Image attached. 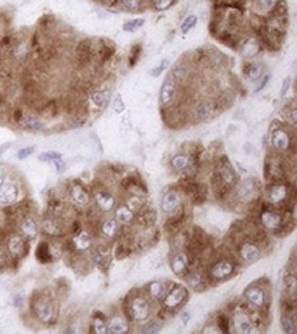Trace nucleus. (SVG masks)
I'll return each instance as SVG.
<instances>
[{"instance_id": "obj_1", "label": "nucleus", "mask_w": 297, "mask_h": 334, "mask_svg": "<svg viewBox=\"0 0 297 334\" xmlns=\"http://www.w3.org/2000/svg\"><path fill=\"white\" fill-rule=\"evenodd\" d=\"M239 184V176L235 169L230 166L226 156H222L214 167V173L211 176V186H213L214 196L218 200L226 199L230 196L236 185Z\"/></svg>"}, {"instance_id": "obj_2", "label": "nucleus", "mask_w": 297, "mask_h": 334, "mask_svg": "<svg viewBox=\"0 0 297 334\" xmlns=\"http://www.w3.org/2000/svg\"><path fill=\"white\" fill-rule=\"evenodd\" d=\"M30 312L43 325H54L58 321V304L46 290L34 292L30 297Z\"/></svg>"}, {"instance_id": "obj_3", "label": "nucleus", "mask_w": 297, "mask_h": 334, "mask_svg": "<svg viewBox=\"0 0 297 334\" xmlns=\"http://www.w3.org/2000/svg\"><path fill=\"white\" fill-rule=\"evenodd\" d=\"M125 317L128 321L133 323H142L152 317V300L146 296V293L133 292L129 293L125 299L123 305Z\"/></svg>"}, {"instance_id": "obj_4", "label": "nucleus", "mask_w": 297, "mask_h": 334, "mask_svg": "<svg viewBox=\"0 0 297 334\" xmlns=\"http://www.w3.org/2000/svg\"><path fill=\"white\" fill-rule=\"evenodd\" d=\"M288 217H293L292 214L284 213L278 207L268 204L264 201L258 211V219H259V226L264 229L267 233H277L284 221Z\"/></svg>"}, {"instance_id": "obj_5", "label": "nucleus", "mask_w": 297, "mask_h": 334, "mask_svg": "<svg viewBox=\"0 0 297 334\" xmlns=\"http://www.w3.org/2000/svg\"><path fill=\"white\" fill-rule=\"evenodd\" d=\"M270 281L266 280V284H262V280L252 282L249 286L245 288L243 293L244 300L247 301L248 304L260 311H268V305H270Z\"/></svg>"}, {"instance_id": "obj_6", "label": "nucleus", "mask_w": 297, "mask_h": 334, "mask_svg": "<svg viewBox=\"0 0 297 334\" xmlns=\"http://www.w3.org/2000/svg\"><path fill=\"white\" fill-rule=\"evenodd\" d=\"M237 264L239 262L236 259V256H222L215 260L207 270L211 285L233 278L237 274Z\"/></svg>"}, {"instance_id": "obj_7", "label": "nucleus", "mask_w": 297, "mask_h": 334, "mask_svg": "<svg viewBox=\"0 0 297 334\" xmlns=\"http://www.w3.org/2000/svg\"><path fill=\"white\" fill-rule=\"evenodd\" d=\"M251 305L245 303L241 307H236L230 314V325L235 333L251 334L255 333V325L251 317Z\"/></svg>"}, {"instance_id": "obj_8", "label": "nucleus", "mask_w": 297, "mask_h": 334, "mask_svg": "<svg viewBox=\"0 0 297 334\" xmlns=\"http://www.w3.org/2000/svg\"><path fill=\"white\" fill-rule=\"evenodd\" d=\"M260 195V184L255 178L244 181L241 184L236 185L230 196L235 199L236 203L240 204H256Z\"/></svg>"}, {"instance_id": "obj_9", "label": "nucleus", "mask_w": 297, "mask_h": 334, "mask_svg": "<svg viewBox=\"0 0 297 334\" xmlns=\"http://www.w3.org/2000/svg\"><path fill=\"white\" fill-rule=\"evenodd\" d=\"M189 300V290L185 288L184 285L174 284L170 282L168 290L166 296L162 300V308L167 311L168 314H174L176 311L184 307Z\"/></svg>"}, {"instance_id": "obj_10", "label": "nucleus", "mask_w": 297, "mask_h": 334, "mask_svg": "<svg viewBox=\"0 0 297 334\" xmlns=\"http://www.w3.org/2000/svg\"><path fill=\"white\" fill-rule=\"evenodd\" d=\"M271 147L277 154L289 156L290 152H294V137L289 132L288 128L278 125L271 132Z\"/></svg>"}, {"instance_id": "obj_11", "label": "nucleus", "mask_w": 297, "mask_h": 334, "mask_svg": "<svg viewBox=\"0 0 297 334\" xmlns=\"http://www.w3.org/2000/svg\"><path fill=\"white\" fill-rule=\"evenodd\" d=\"M182 278L196 292H203V290H205V289H208L211 286L208 274L205 272V268L201 264H199L197 260H193L192 266H190L188 273Z\"/></svg>"}, {"instance_id": "obj_12", "label": "nucleus", "mask_w": 297, "mask_h": 334, "mask_svg": "<svg viewBox=\"0 0 297 334\" xmlns=\"http://www.w3.org/2000/svg\"><path fill=\"white\" fill-rule=\"evenodd\" d=\"M5 246L7 249L10 259L14 262L21 260L22 258H25L28 251H29V241L26 240L21 233L13 232V233L7 234L5 237Z\"/></svg>"}, {"instance_id": "obj_13", "label": "nucleus", "mask_w": 297, "mask_h": 334, "mask_svg": "<svg viewBox=\"0 0 297 334\" xmlns=\"http://www.w3.org/2000/svg\"><path fill=\"white\" fill-rule=\"evenodd\" d=\"M66 195L69 200L71 201V204L77 208H88L92 203V195L89 192V189L78 181H73L69 184L66 189Z\"/></svg>"}, {"instance_id": "obj_14", "label": "nucleus", "mask_w": 297, "mask_h": 334, "mask_svg": "<svg viewBox=\"0 0 297 334\" xmlns=\"http://www.w3.org/2000/svg\"><path fill=\"white\" fill-rule=\"evenodd\" d=\"M111 252L113 249H111L110 241H105L101 238L100 242H95L92 248L89 249V259L96 267L105 272L111 263Z\"/></svg>"}, {"instance_id": "obj_15", "label": "nucleus", "mask_w": 297, "mask_h": 334, "mask_svg": "<svg viewBox=\"0 0 297 334\" xmlns=\"http://www.w3.org/2000/svg\"><path fill=\"white\" fill-rule=\"evenodd\" d=\"M93 201L96 210L101 214L113 213L117 205L115 196L105 186H96L93 189Z\"/></svg>"}, {"instance_id": "obj_16", "label": "nucleus", "mask_w": 297, "mask_h": 334, "mask_svg": "<svg viewBox=\"0 0 297 334\" xmlns=\"http://www.w3.org/2000/svg\"><path fill=\"white\" fill-rule=\"evenodd\" d=\"M192 263L193 258L189 255L186 249L173 251V255L170 256V260H168L173 274H176L177 277H184L190 268Z\"/></svg>"}, {"instance_id": "obj_17", "label": "nucleus", "mask_w": 297, "mask_h": 334, "mask_svg": "<svg viewBox=\"0 0 297 334\" xmlns=\"http://www.w3.org/2000/svg\"><path fill=\"white\" fill-rule=\"evenodd\" d=\"M182 195L184 193L181 192V189H168L167 192L164 193L163 197H162V201H160V208L164 214L167 215H172L182 207Z\"/></svg>"}, {"instance_id": "obj_18", "label": "nucleus", "mask_w": 297, "mask_h": 334, "mask_svg": "<svg viewBox=\"0 0 297 334\" xmlns=\"http://www.w3.org/2000/svg\"><path fill=\"white\" fill-rule=\"evenodd\" d=\"M177 92H178V84L172 75H168L167 78L164 79V82L162 84V88H160L159 101L162 109L172 107L174 100H176Z\"/></svg>"}, {"instance_id": "obj_19", "label": "nucleus", "mask_w": 297, "mask_h": 334, "mask_svg": "<svg viewBox=\"0 0 297 334\" xmlns=\"http://www.w3.org/2000/svg\"><path fill=\"white\" fill-rule=\"evenodd\" d=\"M219 113L215 100H201L193 109V119L196 122L209 121Z\"/></svg>"}, {"instance_id": "obj_20", "label": "nucleus", "mask_w": 297, "mask_h": 334, "mask_svg": "<svg viewBox=\"0 0 297 334\" xmlns=\"http://www.w3.org/2000/svg\"><path fill=\"white\" fill-rule=\"evenodd\" d=\"M21 195V189L17 182L6 180L0 185V204L2 205H13L15 204Z\"/></svg>"}, {"instance_id": "obj_21", "label": "nucleus", "mask_w": 297, "mask_h": 334, "mask_svg": "<svg viewBox=\"0 0 297 334\" xmlns=\"http://www.w3.org/2000/svg\"><path fill=\"white\" fill-rule=\"evenodd\" d=\"M122 225L114 218H105L104 221L100 222V225L97 227L99 237L105 240V241H114L118 237V234L121 232Z\"/></svg>"}, {"instance_id": "obj_22", "label": "nucleus", "mask_w": 297, "mask_h": 334, "mask_svg": "<svg viewBox=\"0 0 297 334\" xmlns=\"http://www.w3.org/2000/svg\"><path fill=\"white\" fill-rule=\"evenodd\" d=\"M18 227H19V233L29 242L34 241L38 237V233H40V225L30 214L22 218L19 223H18Z\"/></svg>"}, {"instance_id": "obj_23", "label": "nucleus", "mask_w": 297, "mask_h": 334, "mask_svg": "<svg viewBox=\"0 0 297 334\" xmlns=\"http://www.w3.org/2000/svg\"><path fill=\"white\" fill-rule=\"evenodd\" d=\"M156 219H158V214H156L155 210L145 204L136 213L134 223L142 227V229H146V227H154Z\"/></svg>"}, {"instance_id": "obj_24", "label": "nucleus", "mask_w": 297, "mask_h": 334, "mask_svg": "<svg viewBox=\"0 0 297 334\" xmlns=\"http://www.w3.org/2000/svg\"><path fill=\"white\" fill-rule=\"evenodd\" d=\"M185 222H186V211H185V205H182L180 210H177L176 213L168 215V218L164 222V230L168 234L176 233L178 230L184 229Z\"/></svg>"}, {"instance_id": "obj_25", "label": "nucleus", "mask_w": 297, "mask_h": 334, "mask_svg": "<svg viewBox=\"0 0 297 334\" xmlns=\"http://www.w3.org/2000/svg\"><path fill=\"white\" fill-rule=\"evenodd\" d=\"M168 286L170 285L163 282V281H152V282L146 285V296L150 297L152 301H155V303H162V300L166 296V293H167Z\"/></svg>"}, {"instance_id": "obj_26", "label": "nucleus", "mask_w": 297, "mask_h": 334, "mask_svg": "<svg viewBox=\"0 0 297 334\" xmlns=\"http://www.w3.org/2000/svg\"><path fill=\"white\" fill-rule=\"evenodd\" d=\"M130 322L125 315H113L107 321V330L110 334H125L129 333Z\"/></svg>"}, {"instance_id": "obj_27", "label": "nucleus", "mask_w": 297, "mask_h": 334, "mask_svg": "<svg viewBox=\"0 0 297 334\" xmlns=\"http://www.w3.org/2000/svg\"><path fill=\"white\" fill-rule=\"evenodd\" d=\"M282 282H284L285 296L296 299V289H297L296 267L292 268L290 266H289V267L285 270L284 276H282Z\"/></svg>"}, {"instance_id": "obj_28", "label": "nucleus", "mask_w": 297, "mask_h": 334, "mask_svg": "<svg viewBox=\"0 0 297 334\" xmlns=\"http://www.w3.org/2000/svg\"><path fill=\"white\" fill-rule=\"evenodd\" d=\"M281 327H282V331H284V333L296 334V309H282V312H281Z\"/></svg>"}, {"instance_id": "obj_29", "label": "nucleus", "mask_w": 297, "mask_h": 334, "mask_svg": "<svg viewBox=\"0 0 297 334\" xmlns=\"http://www.w3.org/2000/svg\"><path fill=\"white\" fill-rule=\"evenodd\" d=\"M110 99H111V91L109 88L92 89L89 92V101H91V105L95 106L99 110L105 109L107 105H109Z\"/></svg>"}, {"instance_id": "obj_30", "label": "nucleus", "mask_w": 297, "mask_h": 334, "mask_svg": "<svg viewBox=\"0 0 297 334\" xmlns=\"http://www.w3.org/2000/svg\"><path fill=\"white\" fill-rule=\"evenodd\" d=\"M114 217H115V219H117L122 226H129L134 223L136 213L132 211L125 203H121V204L115 205V208H114Z\"/></svg>"}, {"instance_id": "obj_31", "label": "nucleus", "mask_w": 297, "mask_h": 334, "mask_svg": "<svg viewBox=\"0 0 297 334\" xmlns=\"http://www.w3.org/2000/svg\"><path fill=\"white\" fill-rule=\"evenodd\" d=\"M67 210V204L62 199H59V197H51L50 200H48V204H47V215H50V217L54 218H65L66 215Z\"/></svg>"}, {"instance_id": "obj_32", "label": "nucleus", "mask_w": 297, "mask_h": 334, "mask_svg": "<svg viewBox=\"0 0 297 334\" xmlns=\"http://www.w3.org/2000/svg\"><path fill=\"white\" fill-rule=\"evenodd\" d=\"M22 129L29 130V132H41L44 129V123L37 115H34V114L30 113H24L22 115V119L19 122V125Z\"/></svg>"}, {"instance_id": "obj_33", "label": "nucleus", "mask_w": 297, "mask_h": 334, "mask_svg": "<svg viewBox=\"0 0 297 334\" xmlns=\"http://www.w3.org/2000/svg\"><path fill=\"white\" fill-rule=\"evenodd\" d=\"M280 0H255V13L258 18H267L271 15Z\"/></svg>"}, {"instance_id": "obj_34", "label": "nucleus", "mask_w": 297, "mask_h": 334, "mask_svg": "<svg viewBox=\"0 0 297 334\" xmlns=\"http://www.w3.org/2000/svg\"><path fill=\"white\" fill-rule=\"evenodd\" d=\"M264 73V65L258 62H248L244 65L243 74L245 78H248L251 82H255L263 75Z\"/></svg>"}, {"instance_id": "obj_35", "label": "nucleus", "mask_w": 297, "mask_h": 334, "mask_svg": "<svg viewBox=\"0 0 297 334\" xmlns=\"http://www.w3.org/2000/svg\"><path fill=\"white\" fill-rule=\"evenodd\" d=\"M36 258L41 264H51L54 263L55 259L52 256L50 246V240H44L37 245L36 248Z\"/></svg>"}, {"instance_id": "obj_36", "label": "nucleus", "mask_w": 297, "mask_h": 334, "mask_svg": "<svg viewBox=\"0 0 297 334\" xmlns=\"http://www.w3.org/2000/svg\"><path fill=\"white\" fill-rule=\"evenodd\" d=\"M189 242V230L181 229L176 233L170 234V244L173 251L185 249Z\"/></svg>"}, {"instance_id": "obj_37", "label": "nucleus", "mask_w": 297, "mask_h": 334, "mask_svg": "<svg viewBox=\"0 0 297 334\" xmlns=\"http://www.w3.org/2000/svg\"><path fill=\"white\" fill-rule=\"evenodd\" d=\"M107 321L109 319H107L104 314L95 312L92 315V319H91L89 329L95 334H107L109 333V330H107Z\"/></svg>"}, {"instance_id": "obj_38", "label": "nucleus", "mask_w": 297, "mask_h": 334, "mask_svg": "<svg viewBox=\"0 0 297 334\" xmlns=\"http://www.w3.org/2000/svg\"><path fill=\"white\" fill-rule=\"evenodd\" d=\"M190 163H192V160L189 158V155L182 154V152L173 155L170 159V167L177 173H184Z\"/></svg>"}, {"instance_id": "obj_39", "label": "nucleus", "mask_w": 297, "mask_h": 334, "mask_svg": "<svg viewBox=\"0 0 297 334\" xmlns=\"http://www.w3.org/2000/svg\"><path fill=\"white\" fill-rule=\"evenodd\" d=\"M215 325H217L219 333H230V314L219 312L215 318Z\"/></svg>"}, {"instance_id": "obj_40", "label": "nucleus", "mask_w": 297, "mask_h": 334, "mask_svg": "<svg viewBox=\"0 0 297 334\" xmlns=\"http://www.w3.org/2000/svg\"><path fill=\"white\" fill-rule=\"evenodd\" d=\"M121 7L129 13H141L145 9V0H119Z\"/></svg>"}, {"instance_id": "obj_41", "label": "nucleus", "mask_w": 297, "mask_h": 334, "mask_svg": "<svg viewBox=\"0 0 297 334\" xmlns=\"http://www.w3.org/2000/svg\"><path fill=\"white\" fill-rule=\"evenodd\" d=\"M163 322L162 321L159 317L158 318H154V319H148L146 321V325L144 326V333H148V334H155V333H159L160 330H162V327H163Z\"/></svg>"}, {"instance_id": "obj_42", "label": "nucleus", "mask_w": 297, "mask_h": 334, "mask_svg": "<svg viewBox=\"0 0 297 334\" xmlns=\"http://www.w3.org/2000/svg\"><path fill=\"white\" fill-rule=\"evenodd\" d=\"M285 119L288 122V125H292L293 128H296L297 123V110H296V105L293 103V106L289 105L284 111Z\"/></svg>"}, {"instance_id": "obj_43", "label": "nucleus", "mask_w": 297, "mask_h": 334, "mask_svg": "<svg viewBox=\"0 0 297 334\" xmlns=\"http://www.w3.org/2000/svg\"><path fill=\"white\" fill-rule=\"evenodd\" d=\"M197 22V17L196 15H189V17H186L184 19V21L181 22V33L186 34L189 32V30L192 29V28H195V25H196Z\"/></svg>"}, {"instance_id": "obj_44", "label": "nucleus", "mask_w": 297, "mask_h": 334, "mask_svg": "<svg viewBox=\"0 0 297 334\" xmlns=\"http://www.w3.org/2000/svg\"><path fill=\"white\" fill-rule=\"evenodd\" d=\"M141 51H142V47L141 44H134L132 48H130V54H129V66H134L136 63H137L138 58H140V55H141Z\"/></svg>"}, {"instance_id": "obj_45", "label": "nucleus", "mask_w": 297, "mask_h": 334, "mask_svg": "<svg viewBox=\"0 0 297 334\" xmlns=\"http://www.w3.org/2000/svg\"><path fill=\"white\" fill-rule=\"evenodd\" d=\"M176 3V0H151V6L156 11H164L170 9Z\"/></svg>"}, {"instance_id": "obj_46", "label": "nucleus", "mask_w": 297, "mask_h": 334, "mask_svg": "<svg viewBox=\"0 0 297 334\" xmlns=\"http://www.w3.org/2000/svg\"><path fill=\"white\" fill-rule=\"evenodd\" d=\"M144 19L142 18H138V19H132V21H128L123 24L122 26V29L125 30V32H134V30H137L138 28H141L144 25Z\"/></svg>"}, {"instance_id": "obj_47", "label": "nucleus", "mask_w": 297, "mask_h": 334, "mask_svg": "<svg viewBox=\"0 0 297 334\" xmlns=\"http://www.w3.org/2000/svg\"><path fill=\"white\" fill-rule=\"evenodd\" d=\"M10 260L11 259H10L9 254H7V249H6L5 240H3V241L0 240V270L5 268L6 266L10 263Z\"/></svg>"}, {"instance_id": "obj_48", "label": "nucleus", "mask_w": 297, "mask_h": 334, "mask_svg": "<svg viewBox=\"0 0 297 334\" xmlns=\"http://www.w3.org/2000/svg\"><path fill=\"white\" fill-rule=\"evenodd\" d=\"M58 159H62V154L56 152V151H50V152H44L38 156L40 162H55Z\"/></svg>"}, {"instance_id": "obj_49", "label": "nucleus", "mask_w": 297, "mask_h": 334, "mask_svg": "<svg viewBox=\"0 0 297 334\" xmlns=\"http://www.w3.org/2000/svg\"><path fill=\"white\" fill-rule=\"evenodd\" d=\"M168 65H170V62H168L167 59H163V60H162V62L158 65V66H155L151 71H150V74H151L152 77H159V75L162 74V73H163L166 69H167Z\"/></svg>"}, {"instance_id": "obj_50", "label": "nucleus", "mask_w": 297, "mask_h": 334, "mask_svg": "<svg viewBox=\"0 0 297 334\" xmlns=\"http://www.w3.org/2000/svg\"><path fill=\"white\" fill-rule=\"evenodd\" d=\"M34 150H36V147H33V145L25 147V148H22V150L18 151L17 158L18 159H21V160H22V159H26V158H28V156H30V155L33 154Z\"/></svg>"}, {"instance_id": "obj_51", "label": "nucleus", "mask_w": 297, "mask_h": 334, "mask_svg": "<svg viewBox=\"0 0 297 334\" xmlns=\"http://www.w3.org/2000/svg\"><path fill=\"white\" fill-rule=\"evenodd\" d=\"M258 81H259V82H258V85H256L255 93L260 92V91H262V89H263L264 87L267 85L268 81H270V74H263L259 79H258Z\"/></svg>"}, {"instance_id": "obj_52", "label": "nucleus", "mask_w": 297, "mask_h": 334, "mask_svg": "<svg viewBox=\"0 0 297 334\" xmlns=\"http://www.w3.org/2000/svg\"><path fill=\"white\" fill-rule=\"evenodd\" d=\"M290 85H292V77L288 75V77L285 78L284 84H282V89H281V93H280L281 97L286 96V93H288L289 89H290Z\"/></svg>"}, {"instance_id": "obj_53", "label": "nucleus", "mask_w": 297, "mask_h": 334, "mask_svg": "<svg viewBox=\"0 0 297 334\" xmlns=\"http://www.w3.org/2000/svg\"><path fill=\"white\" fill-rule=\"evenodd\" d=\"M114 110L117 111V113H122L123 110H125V106H123V101H122V99L119 96L114 100Z\"/></svg>"}, {"instance_id": "obj_54", "label": "nucleus", "mask_w": 297, "mask_h": 334, "mask_svg": "<svg viewBox=\"0 0 297 334\" xmlns=\"http://www.w3.org/2000/svg\"><path fill=\"white\" fill-rule=\"evenodd\" d=\"M55 169H56V172L58 173H63L66 170V164L63 162L62 159H58V160H55Z\"/></svg>"}, {"instance_id": "obj_55", "label": "nucleus", "mask_w": 297, "mask_h": 334, "mask_svg": "<svg viewBox=\"0 0 297 334\" xmlns=\"http://www.w3.org/2000/svg\"><path fill=\"white\" fill-rule=\"evenodd\" d=\"M180 317H181V321H182V323H184V325H188L192 315H190V312H189V311H181Z\"/></svg>"}, {"instance_id": "obj_56", "label": "nucleus", "mask_w": 297, "mask_h": 334, "mask_svg": "<svg viewBox=\"0 0 297 334\" xmlns=\"http://www.w3.org/2000/svg\"><path fill=\"white\" fill-rule=\"evenodd\" d=\"M14 304L17 305V307H21V305H22V296H21V295H15V296H14Z\"/></svg>"}, {"instance_id": "obj_57", "label": "nucleus", "mask_w": 297, "mask_h": 334, "mask_svg": "<svg viewBox=\"0 0 297 334\" xmlns=\"http://www.w3.org/2000/svg\"><path fill=\"white\" fill-rule=\"evenodd\" d=\"M6 181V173L3 170H0V185Z\"/></svg>"}, {"instance_id": "obj_58", "label": "nucleus", "mask_w": 297, "mask_h": 334, "mask_svg": "<svg viewBox=\"0 0 297 334\" xmlns=\"http://www.w3.org/2000/svg\"><path fill=\"white\" fill-rule=\"evenodd\" d=\"M10 148V144H5V145H0V155L3 154L6 150H9Z\"/></svg>"}, {"instance_id": "obj_59", "label": "nucleus", "mask_w": 297, "mask_h": 334, "mask_svg": "<svg viewBox=\"0 0 297 334\" xmlns=\"http://www.w3.org/2000/svg\"><path fill=\"white\" fill-rule=\"evenodd\" d=\"M3 109H5V107H2V106H0V115H2V113H3Z\"/></svg>"}]
</instances>
